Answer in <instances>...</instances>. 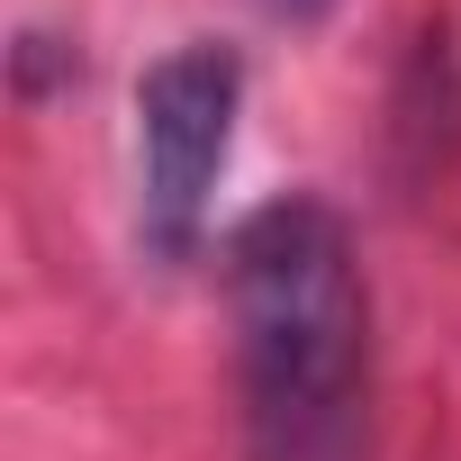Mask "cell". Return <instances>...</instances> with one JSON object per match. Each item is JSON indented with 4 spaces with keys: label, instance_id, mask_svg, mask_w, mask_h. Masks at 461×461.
Segmentation results:
<instances>
[{
    "label": "cell",
    "instance_id": "obj_3",
    "mask_svg": "<svg viewBox=\"0 0 461 461\" xmlns=\"http://www.w3.org/2000/svg\"><path fill=\"white\" fill-rule=\"evenodd\" d=\"M281 19H317V10H335V0H272Z\"/></svg>",
    "mask_w": 461,
    "mask_h": 461
},
{
    "label": "cell",
    "instance_id": "obj_2",
    "mask_svg": "<svg viewBox=\"0 0 461 461\" xmlns=\"http://www.w3.org/2000/svg\"><path fill=\"white\" fill-rule=\"evenodd\" d=\"M236 109H245V64L190 37L136 82V217L163 263H190L208 236L217 172L236 154Z\"/></svg>",
    "mask_w": 461,
    "mask_h": 461
},
{
    "label": "cell",
    "instance_id": "obj_1",
    "mask_svg": "<svg viewBox=\"0 0 461 461\" xmlns=\"http://www.w3.org/2000/svg\"><path fill=\"white\" fill-rule=\"evenodd\" d=\"M226 317L254 461H362L371 290L353 226L308 190L263 199L226 236Z\"/></svg>",
    "mask_w": 461,
    "mask_h": 461
}]
</instances>
